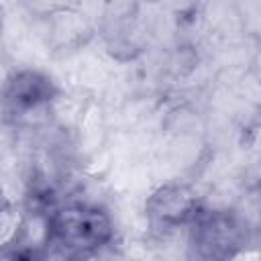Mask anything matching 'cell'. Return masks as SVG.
Wrapping results in <instances>:
<instances>
[{"mask_svg": "<svg viewBox=\"0 0 261 261\" xmlns=\"http://www.w3.org/2000/svg\"><path fill=\"white\" fill-rule=\"evenodd\" d=\"M149 212L163 224H186L198 212V198L188 186L167 184L159 188L149 200Z\"/></svg>", "mask_w": 261, "mask_h": 261, "instance_id": "obj_1", "label": "cell"}, {"mask_svg": "<svg viewBox=\"0 0 261 261\" xmlns=\"http://www.w3.org/2000/svg\"><path fill=\"white\" fill-rule=\"evenodd\" d=\"M51 96V86L47 77L35 73V71H20L14 75V82H10L8 100L14 102L16 108L31 110L43 106Z\"/></svg>", "mask_w": 261, "mask_h": 261, "instance_id": "obj_2", "label": "cell"}]
</instances>
